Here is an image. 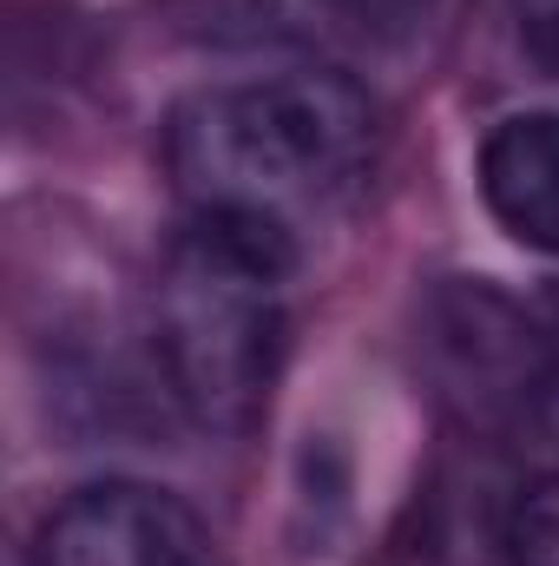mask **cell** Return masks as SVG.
<instances>
[{
  "label": "cell",
  "instance_id": "1",
  "mask_svg": "<svg viewBox=\"0 0 559 566\" xmlns=\"http://www.w3.org/2000/svg\"><path fill=\"white\" fill-rule=\"evenodd\" d=\"M376 145L382 126L356 80L289 66L191 93L165 126V165L184 211L264 224L303 244V231L356 205Z\"/></svg>",
  "mask_w": 559,
  "mask_h": 566
},
{
  "label": "cell",
  "instance_id": "2",
  "mask_svg": "<svg viewBox=\"0 0 559 566\" xmlns=\"http://www.w3.org/2000/svg\"><path fill=\"white\" fill-rule=\"evenodd\" d=\"M289 271L296 238L184 211L151 290V349L191 422L238 434L264 416L289 336Z\"/></svg>",
  "mask_w": 559,
  "mask_h": 566
},
{
  "label": "cell",
  "instance_id": "3",
  "mask_svg": "<svg viewBox=\"0 0 559 566\" xmlns=\"http://www.w3.org/2000/svg\"><path fill=\"white\" fill-rule=\"evenodd\" d=\"M40 566H218L204 521L151 481H93L60 501Z\"/></svg>",
  "mask_w": 559,
  "mask_h": 566
},
{
  "label": "cell",
  "instance_id": "4",
  "mask_svg": "<svg viewBox=\"0 0 559 566\" xmlns=\"http://www.w3.org/2000/svg\"><path fill=\"white\" fill-rule=\"evenodd\" d=\"M481 198L507 238L559 258V113H520L481 145Z\"/></svg>",
  "mask_w": 559,
  "mask_h": 566
},
{
  "label": "cell",
  "instance_id": "5",
  "mask_svg": "<svg viewBox=\"0 0 559 566\" xmlns=\"http://www.w3.org/2000/svg\"><path fill=\"white\" fill-rule=\"evenodd\" d=\"M507 566H559V474L514 501V514H507Z\"/></svg>",
  "mask_w": 559,
  "mask_h": 566
},
{
  "label": "cell",
  "instance_id": "6",
  "mask_svg": "<svg viewBox=\"0 0 559 566\" xmlns=\"http://www.w3.org/2000/svg\"><path fill=\"white\" fill-rule=\"evenodd\" d=\"M507 20H514L520 53L559 80V0H507Z\"/></svg>",
  "mask_w": 559,
  "mask_h": 566
},
{
  "label": "cell",
  "instance_id": "7",
  "mask_svg": "<svg viewBox=\"0 0 559 566\" xmlns=\"http://www.w3.org/2000/svg\"><path fill=\"white\" fill-rule=\"evenodd\" d=\"M534 428H540V441L559 454V369L534 389Z\"/></svg>",
  "mask_w": 559,
  "mask_h": 566
},
{
  "label": "cell",
  "instance_id": "8",
  "mask_svg": "<svg viewBox=\"0 0 559 566\" xmlns=\"http://www.w3.org/2000/svg\"><path fill=\"white\" fill-rule=\"evenodd\" d=\"M329 7H349V13H362V20H389V13H409L415 0H329Z\"/></svg>",
  "mask_w": 559,
  "mask_h": 566
},
{
  "label": "cell",
  "instance_id": "9",
  "mask_svg": "<svg viewBox=\"0 0 559 566\" xmlns=\"http://www.w3.org/2000/svg\"><path fill=\"white\" fill-rule=\"evenodd\" d=\"M547 323H553V329H559V283H553V290H547Z\"/></svg>",
  "mask_w": 559,
  "mask_h": 566
}]
</instances>
